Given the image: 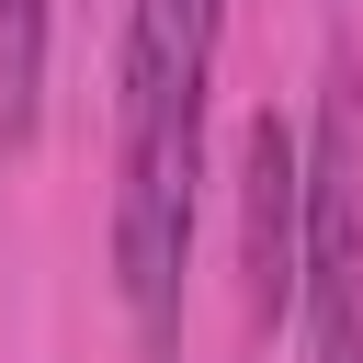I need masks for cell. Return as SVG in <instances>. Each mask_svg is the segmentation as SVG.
Instances as JSON below:
<instances>
[{
  "mask_svg": "<svg viewBox=\"0 0 363 363\" xmlns=\"http://www.w3.org/2000/svg\"><path fill=\"white\" fill-rule=\"evenodd\" d=\"M216 45H227V0H125V91H113V295H125V329H136L147 363L182 352Z\"/></svg>",
  "mask_w": 363,
  "mask_h": 363,
  "instance_id": "1",
  "label": "cell"
},
{
  "mask_svg": "<svg viewBox=\"0 0 363 363\" xmlns=\"http://www.w3.org/2000/svg\"><path fill=\"white\" fill-rule=\"evenodd\" d=\"M306 363H363V91L329 68L306 125V227H295V306Z\"/></svg>",
  "mask_w": 363,
  "mask_h": 363,
  "instance_id": "2",
  "label": "cell"
},
{
  "mask_svg": "<svg viewBox=\"0 0 363 363\" xmlns=\"http://www.w3.org/2000/svg\"><path fill=\"white\" fill-rule=\"evenodd\" d=\"M295 227H306V136L284 113L238 125V261H250V329H284L295 306Z\"/></svg>",
  "mask_w": 363,
  "mask_h": 363,
  "instance_id": "3",
  "label": "cell"
},
{
  "mask_svg": "<svg viewBox=\"0 0 363 363\" xmlns=\"http://www.w3.org/2000/svg\"><path fill=\"white\" fill-rule=\"evenodd\" d=\"M45 11L57 0H0V147L11 159L45 125Z\"/></svg>",
  "mask_w": 363,
  "mask_h": 363,
  "instance_id": "4",
  "label": "cell"
}]
</instances>
